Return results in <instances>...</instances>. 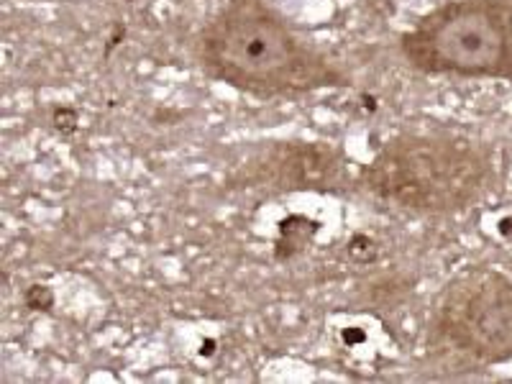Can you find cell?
<instances>
[{
	"mask_svg": "<svg viewBox=\"0 0 512 384\" xmlns=\"http://www.w3.org/2000/svg\"><path fill=\"white\" fill-rule=\"evenodd\" d=\"M192 54L205 77L254 98L351 88V77L310 47L269 0H228L195 34Z\"/></svg>",
	"mask_w": 512,
	"mask_h": 384,
	"instance_id": "6da1fadb",
	"label": "cell"
},
{
	"mask_svg": "<svg viewBox=\"0 0 512 384\" xmlns=\"http://www.w3.org/2000/svg\"><path fill=\"white\" fill-rule=\"evenodd\" d=\"M492 182L487 146L461 134H400L379 146L356 175V187L392 210L456 216L482 200Z\"/></svg>",
	"mask_w": 512,
	"mask_h": 384,
	"instance_id": "7a4b0ae2",
	"label": "cell"
},
{
	"mask_svg": "<svg viewBox=\"0 0 512 384\" xmlns=\"http://www.w3.org/2000/svg\"><path fill=\"white\" fill-rule=\"evenodd\" d=\"M397 47L420 75L512 85V0H446L402 31Z\"/></svg>",
	"mask_w": 512,
	"mask_h": 384,
	"instance_id": "3957f363",
	"label": "cell"
},
{
	"mask_svg": "<svg viewBox=\"0 0 512 384\" xmlns=\"http://www.w3.org/2000/svg\"><path fill=\"white\" fill-rule=\"evenodd\" d=\"M428 351L461 369L512 361V274L472 267L438 295L428 323Z\"/></svg>",
	"mask_w": 512,
	"mask_h": 384,
	"instance_id": "277c9868",
	"label": "cell"
},
{
	"mask_svg": "<svg viewBox=\"0 0 512 384\" xmlns=\"http://www.w3.org/2000/svg\"><path fill=\"white\" fill-rule=\"evenodd\" d=\"M344 152L326 141H272L228 177V190L341 192L349 182Z\"/></svg>",
	"mask_w": 512,
	"mask_h": 384,
	"instance_id": "5b68a950",
	"label": "cell"
},
{
	"mask_svg": "<svg viewBox=\"0 0 512 384\" xmlns=\"http://www.w3.org/2000/svg\"><path fill=\"white\" fill-rule=\"evenodd\" d=\"M318 231L320 226L315 221H310L308 216H287L280 223L277 244H274V259L277 262H290V259H295L315 239Z\"/></svg>",
	"mask_w": 512,
	"mask_h": 384,
	"instance_id": "8992f818",
	"label": "cell"
},
{
	"mask_svg": "<svg viewBox=\"0 0 512 384\" xmlns=\"http://www.w3.org/2000/svg\"><path fill=\"white\" fill-rule=\"evenodd\" d=\"M349 256L361 264L374 262L377 259V244H374V239L364 236V233H356L354 239L349 241Z\"/></svg>",
	"mask_w": 512,
	"mask_h": 384,
	"instance_id": "52a82bcc",
	"label": "cell"
},
{
	"mask_svg": "<svg viewBox=\"0 0 512 384\" xmlns=\"http://www.w3.org/2000/svg\"><path fill=\"white\" fill-rule=\"evenodd\" d=\"M24 300L31 310H39V313H49L54 308V292L47 285H31Z\"/></svg>",
	"mask_w": 512,
	"mask_h": 384,
	"instance_id": "ba28073f",
	"label": "cell"
},
{
	"mask_svg": "<svg viewBox=\"0 0 512 384\" xmlns=\"http://www.w3.org/2000/svg\"><path fill=\"white\" fill-rule=\"evenodd\" d=\"M54 126H57L59 131H75L77 111H72V108H57V111H54Z\"/></svg>",
	"mask_w": 512,
	"mask_h": 384,
	"instance_id": "9c48e42d",
	"label": "cell"
},
{
	"mask_svg": "<svg viewBox=\"0 0 512 384\" xmlns=\"http://www.w3.org/2000/svg\"><path fill=\"white\" fill-rule=\"evenodd\" d=\"M31 3H36V0H31Z\"/></svg>",
	"mask_w": 512,
	"mask_h": 384,
	"instance_id": "30bf717a",
	"label": "cell"
}]
</instances>
